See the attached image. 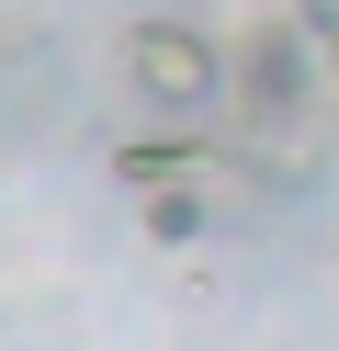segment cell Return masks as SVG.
<instances>
[{
	"mask_svg": "<svg viewBox=\"0 0 339 351\" xmlns=\"http://www.w3.org/2000/svg\"><path fill=\"white\" fill-rule=\"evenodd\" d=\"M125 80H136V102H158V114L192 125L203 102H226V46L203 23H136L125 34Z\"/></svg>",
	"mask_w": 339,
	"mask_h": 351,
	"instance_id": "cell-1",
	"label": "cell"
},
{
	"mask_svg": "<svg viewBox=\"0 0 339 351\" xmlns=\"http://www.w3.org/2000/svg\"><path fill=\"white\" fill-rule=\"evenodd\" d=\"M226 91L249 102V114H294V102L316 91V46L294 12H271V23H249V46L226 57Z\"/></svg>",
	"mask_w": 339,
	"mask_h": 351,
	"instance_id": "cell-2",
	"label": "cell"
},
{
	"mask_svg": "<svg viewBox=\"0 0 339 351\" xmlns=\"http://www.w3.org/2000/svg\"><path fill=\"white\" fill-rule=\"evenodd\" d=\"M203 170H215V147H203V136H136V147H113V182H125V193L203 182Z\"/></svg>",
	"mask_w": 339,
	"mask_h": 351,
	"instance_id": "cell-3",
	"label": "cell"
},
{
	"mask_svg": "<svg viewBox=\"0 0 339 351\" xmlns=\"http://www.w3.org/2000/svg\"><path fill=\"white\" fill-rule=\"evenodd\" d=\"M147 238H158V250H192V238H203V193L192 182H158L147 193Z\"/></svg>",
	"mask_w": 339,
	"mask_h": 351,
	"instance_id": "cell-4",
	"label": "cell"
},
{
	"mask_svg": "<svg viewBox=\"0 0 339 351\" xmlns=\"http://www.w3.org/2000/svg\"><path fill=\"white\" fill-rule=\"evenodd\" d=\"M328 69H339V34H328Z\"/></svg>",
	"mask_w": 339,
	"mask_h": 351,
	"instance_id": "cell-5",
	"label": "cell"
}]
</instances>
